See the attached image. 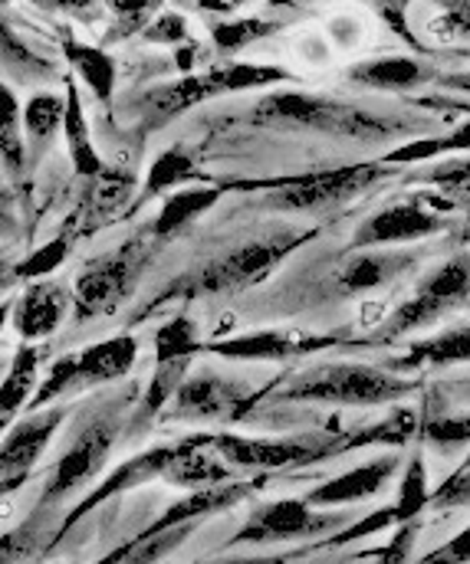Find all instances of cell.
Masks as SVG:
<instances>
[{
    "mask_svg": "<svg viewBox=\"0 0 470 564\" xmlns=\"http://www.w3.org/2000/svg\"><path fill=\"white\" fill-rule=\"evenodd\" d=\"M40 535H43V519L33 516L30 522L10 529L0 535V564H20L23 558L40 552Z\"/></svg>",
    "mask_w": 470,
    "mask_h": 564,
    "instance_id": "d6a6232c",
    "label": "cell"
},
{
    "mask_svg": "<svg viewBox=\"0 0 470 564\" xmlns=\"http://www.w3.org/2000/svg\"><path fill=\"white\" fill-rule=\"evenodd\" d=\"M10 322V302H0V328Z\"/></svg>",
    "mask_w": 470,
    "mask_h": 564,
    "instance_id": "7dc6e473",
    "label": "cell"
},
{
    "mask_svg": "<svg viewBox=\"0 0 470 564\" xmlns=\"http://www.w3.org/2000/svg\"><path fill=\"white\" fill-rule=\"evenodd\" d=\"M385 312H388V305L385 302H365L362 305V315H359V322L365 325V328H375V325H382L385 322Z\"/></svg>",
    "mask_w": 470,
    "mask_h": 564,
    "instance_id": "ee69618b",
    "label": "cell"
},
{
    "mask_svg": "<svg viewBox=\"0 0 470 564\" xmlns=\"http://www.w3.org/2000/svg\"><path fill=\"white\" fill-rule=\"evenodd\" d=\"M455 144H461V148H468V129H461V135H458V139H445V141L415 139V141H412V144H405V148H398V151H392V154H388V164H408V161H428V158H435V154H441V151H451Z\"/></svg>",
    "mask_w": 470,
    "mask_h": 564,
    "instance_id": "d590c367",
    "label": "cell"
},
{
    "mask_svg": "<svg viewBox=\"0 0 470 564\" xmlns=\"http://www.w3.org/2000/svg\"><path fill=\"white\" fill-rule=\"evenodd\" d=\"M0 59H10V63H17V66H30V69H46L40 59H36V53L0 20Z\"/></svg>",
    "mask_w": 470,
    "mask_h": 564,
    "instance_id": "f35d334b",
    "label": "cell"
},
{
    "mask_svg": "<svg viewBox=\"0 0 470 564\" xmlns=\"http://www.w3.org/2000/svg\"><path fill=\"white\" fill-rule=\"evenodd\" d=\"M66 257H70V240L66 237H53L50 243H43L40 250H33L26 260H20L13 273L20 280L40 282L43 276H50L53 270H60L66 263Z\"/></svg>",
    "mask_w": 470,
    "mask_h": 564,
    "instance_id": "1f68e13d",
    "label": "cell"
},
{
    "mask_svg": "<svg viewBox=\"0 0 470 564\" xmlns=\"http://www.w3.org/2000/svg\"><path fill=\"white\" fill-rule=\"evenodd\" d=\"M207 449L237 469H284L303 466L322 456L345 449V440H260V436H237V433H207Z\"/></svg>",
    "mask_w": 470,
    "mask_h": 564,
    "instance_id": "5b68a950",
    "label": "cell"
},
{
    "mask_svg": "<svg viewBox=\"0 0 470 564\" xmlns=\"http://www.w3.org/2000/svg\"><path fill=\"white\" fill-rule=\"evenodd\" d=\"M201 436H188V440H178V443H168V446H152V449H146V453H139L136 459H129V463H122L119 469H113L66 519H63V525H60V535H66L83 516H89L93 509H99L106 499H113V496H122L126 489H136V486H142V482H149V479H161L164 473H168V466L184 453V449H191L194 443H197Z\"/></svg>",
    "mask_w": 470,
    "mask_h": 564,
    "instance_id": "30bf717a",
    "label": "cell"
},
{
    "mask_svg": "<svg viewBox=\"0 0 470 564\" xmlns=\"http://www.w3.org/2000/svg\"><path fill=\"white\" fill-rule=\"evenodd\" d=\"M188 368H191V361H168V365H158L156 378L149 381V391H146V404H142V411L152 417L158 414L171 398H174V391L184 384V378H188Z\"/></svg>",
    "mask_w": 470,
    "mask_h": 564,
    "instance_id": "836d02e7",
    "label": "cell"
},
{
    "mask_svg": "<svg viewBox=\"0 0 470 564\" xmlns=\"http://www.w3.org/2000/svg\"><path fill=\"white\" fill-rule=\"evenodd\" d=\"M421 433L428 436V440H435V443H464L468 440V421L461 417V421H428L421 426Z\"/></svg>",
    "mask_w": 470,
    "mask_h": 564,
    "instance_id": "60d3db41",
    "label": "cell"
},
{
    "mask_svg": "<svg viewBox=\"0 0 470 564\" xmlns=\"http://www.w3.org/2000/svg\"><path fill=\"white\" fill-rule=\"evenodd\" d=\"M184 36H188V20L178 10H161L156 20L146 26V40L149 43H161V46L181 43Z\"/></svg>",
    "mask_w": 470,
    "mask_h": 564,
    "instance_id": "8d00e7d4",
    "label": "cell"
},
{
    "mask_svg": "<svg viewBox=\"0 0 470 564\" xmlns=\"http://www.w3.org/2000/svg\"><path fill=\"white\" fill-rule=\"evenodd\" d=\"M70 305H73V292L66 285L46 280L30 282L26 292L17 302H10V322L23 338V345H36L63 325Z\"/></svg>",
    "mask_w": 470,
    "mask_h": 564,
    "instance_id": "2e32d148",
    "label": "cell"
},
{
    "mask_svg": "<svg viewBox=\"0 0 470 564\" xmlns=\"http://www.w3.org/2000/svg\"><path fill=\"white\" fill-rule=\"evenodd\" d=\"M63 139L70 148V158H73V167L79 177H99L106 167H103V158L93 144V132H89V122H86V109H83V99H79V86L76 79H66V99H63Z\"/></svg>",
    "mask_w": 470,
    "mask_h": 564,
    "instance_id": "ac0fdd59",
    "label": "cell"
},
{
    "mask_svg": "<svg viewBox=\"0 0 470 564\" xmlns=\"http://www.w3.org/2000/svg\"><path fill=\"white\" fill-rule=\"evenodd\" d=\"M66 408H43L33 411L26 421H20L0 443V482L7 486H20L26 479V473L36 466V459L43 456L46 443L53 440L56 426L66 421Z\"/></svg>",
    "mask_w": 470,
    "mask_h": 564,
    "instance_id": "4fadbf2b",
    "label": "cell"
},
{
    "mask_svg": "<svg viewBox=\"0 0 470 564\" xmlns=\"http://www.w3.org/2000/svg\"><path fill=\"white\" fill-rule=\"evenodd\" d=\"M116 436H119V417H99L89 423L70 443L63 459L56 463V469L43 489V502H56V499L70 496L73 489H79L83 482H89L103 469L109 449L116 446Z\"/></svg>",
    "mask_w": 470,
    "mask_h": 564,
    "instance_id": "ba28073f",
    "label": "cell"
},
{
    "mask_svg": "<svg viewBox=\"0 0 470 564\" xmlns=\"http://www.w3.org/2000/svg\"><path fill=\"white\" fill-rule=\"evenodd\" d=\"M188 535H191V525L168 529V532H149L146 529L136 542L116 549L113 555H106L99 564H156L161 555H168L171 549H178Z\"/></svg>",
    "mask_w": 470,
    "mask_h": 564,
    "instance_id": "4316f807",
    "label": "cell"
},
{
    "mask_svg": "<svg viewBox=\"0 0 470 564\" xmlns=\"http://www.w3.org/2000/svg\"><path fill=\"white\" fill-rule=\"evenodd\" d=\"M428 466H425V456H412L405 476H402V486H398V502L392 506V516H395V525L402 522H412L418 519L425 509H428Z\"/></svg>",
    "mask_w": 470,
    "mask_h": 564,
    "instance_id": "f1b7e54d",
    "label": "cell"
},
{
    "mask_svg": "<svg viewBox=\"0 0 470 564\" xmlns=\"http://www.w3.org/2000/svg\"><path fill=\"white\" fill-rule=\"evenodd\" d=\"M20 126H23V132H26V139H30V158H40V154L50 148L56 129L63 126V99L53 96V93L33 96V99L20 109Z\"/></svg>",
    "mask_w": 470,
    "mask_h": 564,
    "instance_id": "d4e9b609",
    "label": "cell"
},
{
    "mask_svg": "<svg viewBox=\"0 0 470 564\" xmlns=\"http://www.w3.org/2000/svg\"><path fill=\"white\" fill-rule=\"evenodd\" d=\"M96 181H99V184L93 187L96 214H103V217H106V214H116V210L129 200V187H132V184H129V181H116L113 174L106 177V171H103Z\"/></svg>",
    "mask_w": 470,
    "mask_h": 564,
    "instance_id": "74e56055",
    "label": "cell"
},
{
    "mask_svg": "<svg viewBox=\"0 0 470 564\" xmlns=\"http://www.w3.org/2000/svg\"><path fill=\"white\" fill-rule=\"evenodd\" d=\"M398 469V456H375L372 463H362L322 486H316L313 492L307 496V502L325 512V509H342V506H352V502H362V499H372L375 492L385 489V482L395 476Z\"/></svg>",
    "mask_w": 470,
    "mask_h": 564,
    "instance_id": "e0dca14e",
    "label": "cell"
},
{
    "mask_svg": "<svg viewBox=\"0 0 470 564\" xmlns=\"http://www.w3.org/2000/svg\"><path fill=\"white\" fill-rule=\"evenodd\" d=\"M136 276H139V253H136V247H126V250L93 263L73 285V302H76L79 315L96 318V315L113 312L129 295Z\"/></svg>",
    "mask_w": 470,
    "mask_h": 564,
    "instance_id": "7c38bea8",
    "label": "cell"
},
{
    "mask_svg": "<svg viewBox=\"0 0 470 564\" xmlns=\"http://www.w3.org/2000/svg\"><path fill=\"white\" fill-rule=\"evenodd\" d=\"M415 384L368 368V365H322L290 378L277 401H310V404H345V408H378L412 394Z\"/></svg>",
    "mask_w": 470,
    "mask_h": 564,
    "instance_id": "6da1fadb",
    "label": "cell"
},
{
    "mask_svg": "<svg viewBox=\"0 0 470 564\" xmlns=\"http://www.w3.org/2000/svg\"><path fill=\"white\" fill-rule=\"evenodd\" d=\"M445 227V220L408 200V204H392L385 210H378L375 217H368L359 230H355V240L352 247H362V250H372V247H405V243H415V240H425L431 234H438Z\"/></svg>",
    "mask_w": 470,
    "mask_h": 564,
    "instance_id": "9a60e30c",
    "label": "cell"
},
{
    "mask_svg": "<svg viewBox=\"0 0 470 564\" xmlns=\"http://www.w3.org/2000/svg\"><path fill=\"white\" fill-rule=\"evenodd\" d=\"M349 79L368 89H412L428 79L425 63L412 56H378V59H362L349 69Z\"/></svg>",
    "mask_w": 470,
    "mask_h": 564,
    "instance_id": "44dd1931",
    "label": "cell"
},
{
    "mask_svg": "<svg viewBox=\"0 0 470 564\" xmlns=\"http://www.w3.org/2000/svg\"><path fill=\"white\" fill-rule=\"evenodd\" d=\"M63 59L73 66V73L89 86V93L109 106L113 93H116V59L89 43H76V40H63Z\"/></svg>",
    "mask_w": 470,
    "mask_h": 564,
    "instance_id": "7402d4cb",
    "label": "cell"
},
{
    "mask_svg": "<svg viewBox=\"0 0 470 564\" xmlns=\"http://www.w3.org/2000/svg\"><path fill=\"white\" fill-rule=\"evenodd\" d=\"M201 348L197 325L191 318H171L158 328L156 335V358L158 365L168 361H191V355Z\"/></svg>",
    "mask_w": 470,
    "mask_h": 564,
    "instance_id": "4dcf8cb0",
    "label": "cell"
},
{
    "mask_svg": "<svg viewBox=\"0 0 470 564\" xmlns=\"http://www.w3.org/2000/svg\"><path fill=\"white\" fill-rule=\"evenodd\" d=\"M345 522L342 512H319L307 499H277L264 502L250 512L244 529L231 539V549L237 545H284L300 542L310 535L332 532Z\"/></svg>",
    "mask_w": 470,
    "mask_h": 564,
    "instance_id": "8992f818",
    "label": "cell"
},
{
    "mask_svg": "<svg viewBox=\"0 0 470 564\" xmlns=\"http://www.w3.org/2000/svg\"><path fill=\"white\" fill-rule=\"evenodd\" d=\"M254 112H257L254 119L267 126L313 129V132L339 135V139H385L402 129L392 119L372 116L365 109H355L329 96H310V93H274Z\"/></svg>",
    "mask_w": 470,
    "mask_h": 564,
    "instance_id": "7a4b0ae2",
    "label": "cell"
},
{
    "mask_svg": "<svg viewBox=\"0 0 470 564\" xmlns=\"http://www.w3.org/2000/svg\"><path fill=\"white\" fill-rule=\"evenodd\" d=\"M113 13L122 17V26H119V30L132 33V30L146 26L149 17H156V3H113ZM126 33H122V36H126Z\"/></svg>",
    "mask_w": 470,
    "mask_h": 564,
    "instance_id": "b9f144b4",
    "label": "cell"
},
{
    "mask_svg": "<svg viewBox=\"0 0 470 564\" xmlns=\"http://www.w3.org/2000/svg\"><path fill=\"white\" fill-rule=\"evenodd\" d=\"M270 30H274V23L260 20V17H247V20H237V23H221V26H214L211 36H214V46H217L221 53H234V50H241V46H247V43L267 36Z\"/></svg>",
    "mask_w": 470,
    "mask_h": 564,
    "instance_id": "e575fe53",
    "label": "cell"
},
{
    "mask_svg": "<svg viewBox=\"0 0 470 564\" xmlns=\"http://www.w3.org/2000/svg\"><path fill=\"white\" fill-rule=\"evenodd\" d=\"M13 230V214H10V194L0 191V234Z\"/></svg>",
    "mask_w": 470,
    "mask_h": 564,
    "instance_id": "f6af8a7d",
    "label": "cell"
},
{
    "mask_svg": "<svg viewBox=\"0 0 470 564\" xmlns=\"http://www.w3.org/2000/svg\"><path fill=\"white\" fill-rule=\"evenodd\" d=\"M332 341L335 338L310 335L300 328H267V332L221 338L211 345V351L221 358H234V361H287V358H300V355H313L319 348H329Z\"/></svg>",
    "mask_w": 470,
    "mask_h": 564,
    "instance_id": "5bb4252c",
    "label": "cell"
},
{
    "mask_svg": "<svg viewBox=\"0 0 470 564\" xmlns=\"http://www.w3.org/2000/svg\"><path fill=\"white\" fill-rule=\"evenodd\" d=\"M385 174H388V164H349V167H335V171H319V174L287 181L284 191H277L270 197V204L284 207V210H316V207L339 204V200H349V197L368 191Z\"/></svg>",
    "mask_w": 470,
    "mask_h": 564,
    "instance_id": "52a82bcc",
    "label": "cell"
},
{
    "mask_svg": "<svg viewBox=\"0 0 470 564\" xmlns=\"http://www.w3.org/2000/svg\"><path fill=\"white\" fill-rule=\"evenodd\" d=\"M280 558L274 562H264V558H217V562H201V564H277Z\"/></svg>",
    "mask_w": 470,
    "mask_h": 564,
    "instance_id": "bcb514c9",
    "label": "cell"
},
{
    "mask_svg": "<svg viewBox=\"0 0 470 564\" xmlns=\"http://www.w3.org/2000/svg\"><path fill=\"white\" fill-rule=\"evenodd\" d=\"M174 417L181 421H237L250 408L247 384L224 378V375H191L174 391Z\"/></svg>",
    "mask_w": 470,
    "mask_h": 564,
    "instance_id": "9c48e42d",
    "label": "cell"
},
{
    "mask_svg": "<svg viewBox=\"0 0 470 564\" xmlns=\"http://www.w3.org/2000/svg\"><path fill=\"white\" fill-rule=\"evenodd\" d=\"M36 375H40V348L36 345H20L3 384H0V426L13 421L36 394Z\"/></svg>",
    "mask_w": 470,
    "mask_h": 564,
    "instance_id": "ffe728a7",
    "label": "cell"
},
{
    "mask_svg": "<svg viewBox=\"0 0 470 564\" xmlns=\"http://www.w3.org/2000/svg\"><path fill=\"white\" fill-rule=\"evenodd\" d=\"M310 234H293V230H284V234H270V237H260V240H250L244 247H234L227 250L224 257L211 260L204 270H197L194 276H184V280L171 282L164 289V295L152 302L149 308H156L161 302L174 299L178 292H227V289H244L250 282L264 280L277 263H284Z\"/></svg>",
    "mask_w": 470,
    "mask_h": 564,
    "instance_id": "277c9868",
    "label": "cell"
},
{
    "mask_svg": "<svg viewBox=\"0 0 470 564\" xmlns=\"http://www.w3.org/2000/svg\"><path fill=\"white\" fill-rule=\"evenodd\" d=\"M468 466H461L451 479H445V486L428 499V506L435 509H455V506H464L468 502Z\"/></svg>",
    "mask_w": 470,
    "mask_h": 564,
    "instance_id": "ab89813d",
    "label": "cell"
},
{
    "mask_svg": "<svg viewBox=\"0 0 470 564\" xmlns=\"http://www.w3.org/2000/svg\"><path fill=\"white\" fill-rule=\"evenodd\" d=\"M415 263V257L412 253H405V250H378V253H362V257H355V260H349L345 267H342V289H349V292H372V289H378V285H385L388 280H395L405 267H412Z\"/></svg>",
    "mask_w": 470,
    "mask_h": 564,
    "instance_id": "cb8c5ba5",
    "label": "cell"
},
{
    "mask_svg": "<svg viewBox=\"0 0 470 564\" xmlns=\"http://www.w3.org/2000/svg\"><path fill=\"white\" fill-rule=\"evenodd\" d=\"M139 361V338L136 335H116L106 341H96L83 351L63 355L43 378V384H36V394L30 401V411H43L53 408L60 398L76 394V391H89L99 384H113L119 378H126L132 371V365Z\"/></svg>",
    "mask_w": 470,
    "mask_h": 564,
    "instance_id": "3957f363",
    "label": "cell"
},
{
    "mask_svg": "<svg viewBox=\"0 0 470 564\" xmlns=\"http://www.w3.org/2000/svg\"><path fill=\"white\" fill-rule=\"evenodd\" d=\"M13 489H17V486H7V482H0V499H3V496H10Z\"/></svg>",
    "mask_w": 470,
    "mask_h": 564,
    "instance_id": "c3c4849f",
    "label": "cell"
},
{
    "mask_svg": "<svg viewBox=\"0 0 470 564\" xmlns=\"http://www.w3.org/2000/svg\"><path fill=\"white\" fill-rule=\"evenodd\" d=\"M221 187H181V191H171L158 210V217L152 220V234L156 237H171L178 234L181 227H188L191 220H197L204 210H211L217 200H221Z\"/></svg>",
    "mask_w": 470,
    "mask_h": 564,
    "instance_id": "603a6c76",
    "label": "cell"
},
{
    "mask_svg": "<svg viewBox=\"0 0 470 564\" xmlns=\"http://www.w3.org/2000/svg\"><path fill=\"white\" fill-rule=\"evenodd\" d=\"M194 177V154L184 148H168L156 158V164L149 167L146 177V194H161V191H174L184 187Z\"/></svg>",
    "mask_w": 470,
    "mask_h": 564,
    "instance_id": "f546056e",
    "label": "cell"
},
{
    "mask_svg": "<svg viewBox=\"0 0 470 564\" xmlns=\"http://www.w3.org/2000/svg\"><path fill=\"white\" fill-rule=\"evenodd\" d=\"M385 525H395V516H392V509H382V512H375L372 519H365V522H359V525H352L345 535H339L335 542H352V539H362V535H368V532H382Z\"/></svg>",
    "mask_w": 470,
    "mask_h": 564,
    "instance_id": "7bdbcfd3",
    "label": "cell"
},
{
    "mask_svg": "<svg viewBox=\"0 0 470 564\" xmlns=\"http://www.w3.org/2000/svg\"><path fill=\"white\" fill-rule=\"evenodd\" d=\"M164 479L171 486H184L191 492H201V489H214V486H224L231 482V466H224L211 449H207V436H201L191 449H184L164 473Z\"/></svg>",
    "mask_w": 470,
    "mask_h": 564,
    "instance_id": "d6986e66",
    "label": "cell"
},
{
    "mask_svg": "<svg viewBox=\"0 0 470 564\" xmlns=\"http://www.w3.org/2000/svg\"><path fill=\"white\" fill-rule=\"evenodd\" d=\"M468 295V257L441 267L431 280L425 282L408 302H402L385 322L388 335H405L412 328H421L428 322H435L438 315H445L448 308H455L458 302H464Z\"/></svg>",
    "mask_w": 470,
    "mask_h": 564,
    "instance_id": "8fae6325",
    "label": "cell"
},
{
    "mask_svg": "<svg viewBox=\"0 0 470 564\" xmlns=\"http://www.w3.org/2000/svg\"><path fill=\"white\" fill-rule=\"evenodd\" d=\"M26 158V141H23V126H20V102L10 93V86L0 83V161L10 174L23 171Z\"/></svg>",
    "mask_w": 470,
    "mask_h": 564,
    "instance_id": "83f0119b",
    "label": "cell"
},
{
    "mask_svg": "<svg viewBox=\"0 0 470 564\" xmlns=\"http://www.w3.org/2000/svg\"><path fill=\"white\" fill-rule=\"evenodd\" d=\"M470 355V332L468 325H455L448 332H441L438 338L418 341L402 361H395V368H428V365H451V361H464Z\"/></svg>",
    "mask_w": 470,
    "mask_h": 564,
    "instance_id": "484cf974",
    "label": "cell"
}]
</instances>
